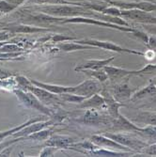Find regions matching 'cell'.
I'll return each mask as SVG.
<instances>
[{
  "mask_svg": "<svg viewBox=\"0 0 156 157\" xmlns=\"http://www.w3.org/2000/svg\"><path fill=\"white\" fill-rule=\"evenodd\" d=\"M152 95H156V86L153 85L152 83H150V85H148L147 87L142 88L141 90L134 92L131 99L135 101V100L142 99L145 98L146 96H152Z\"/></svg>",
  "mask_w": 156,
  "mask_h": 157,
  "instance_id": "obj_25",
  "label": "cell"
},
{
  "mask_svg": "<svg viewBox=\"0 0 156 157\" xmlns=\"http://www.w3.org/2000/svg\"><path fill=\"white\" fill-rule=\"evenodd\" d=\"M22 140H26L25 139V137H16V138H14V139H11V140H6V141H2V142H0V151H3L5 148H7V147H9V146H10V145H13V144H15V143H17V142H19V141H22Z\"/></svg>",
  "mask_w": 156,
  "mask_h": 157,
  "instance_id": "obj_34",
  "label": "cell"
},
{
  "mask_svg": "<svg viewBox=\"0 0 156 157\" xmlns=\"http://www.w3.org/2000/svg\"><path fill=\"white\" fill-rule=\"evenodd\" d=\"M90 140L93 142L95 145H97L100 148H105V149H114V150H119V151H133L129 148H127L112 138L106 136L105 135H94L90 137Z\"/></svg>",
  "mask_w": 156,
  "mask_h": 157,
  "instance_id": "obj_11",
  "label": "cell"
},
{
  "mask_svg": "<svg viewBox=\"0 0 156 157\" xmlns=\"http://www.w3.org/2000/svg\"><path fill=\"white\" fill-rule=\"evenodd\" d=\"M54 134V129H42L36 133H33L29 136H25V139H30L35 141H44L48 139Z\"/></svg>",
  "mask_w": 156,
  "mask_h": 157,
  "instance_id": "obj_26",
  "label": "cell"
},
{
  "mask_svg": "<svg viewBox=\"0 0 156 157\" xmlns=\"http://www.w3.org/2000/svg\"><path fill=\"white\" fill-rule=\"evenodd\" d=\"M144 150H145V153L149 155H156V142L150 146H146Z\"/></svg>",
  "mask_w": 156,
  "mask_h": 157,
  "instance_id": "obj_40",
  "label": "cell"
},
{
  "mask_svg": "<svg viewBox=\"0 0 156 157\" xmlns=\"http://www.w3.org/2000/svg\"><path fill=\"white\" fill-rule=\"evenodd\" d=\"M44 121V118H40V117H36V118H31L30 120H28L27 121L24 122L23 124L21 125H18L17 127H14V128H11L10 130H7V131H4V132H0V142L4 141L5 138H7L8 136H13V134H15L16 132H18L19 130H21L22 128L29 125V124H32L34 122H37V121Z\"/></svg>",
  "mask_w": 156,
  "mask_h": 157,
  "instance_id": "obj_22",
  "label": "cell"
},
{
  "mask_svg": "<svg viewBox=\"0 0 156 157\" xmlns=\"http://www.w3.org/2000/svg\"><path fill=\"white\" fill-rule=\"evenodd\" d=\"M3 26H4L3 25H0V27H3Z\"/></svg>",
  "mask_w": 156,
  "mask_h": 157,
  "instance_id": "obj_47",
  "label": "cell"
},
{
  "mask_svg": "<svg viewBox=\"0 0 156 157\" xmlns=\"http://www.w3.org/2000/svg\"><path fill=\"white\" fill-rule=\"evenodd\" d=\"M16 81L19 84L20 88H25L26 90L31 91L40 101L44 105H54L61 103V98L58 97L56 94H54L44 89L34 86L30 79H27L25 76H17Z\"/></svg>",
  "mask_w": 156,
  "mask_h": 157,
  "instance_id": "obj_3",
  "label": "cell"
},
{
  "mask_svg": "<svg viewBox=\"0 0 156 157\" xmlns=\"http://www.w3.org/2000/svg\"><path fill=\"white\" fill-rule=\"evenodd\" d=\"M81 73H84L88 75L90 77H93L94 79L98 80V82H105L108 79V75L105 73L104 69L100 70H82L80 71Z\"/></svg>",
  "mask_w": 156,
  "mask_h": 157,
  "instance_id": "obj_27",
  "label": "cell"
},
{
  "mask_svg": "<svg viewBox=\"0 0 156 157\" xmlns=\"http://www.w3.org/2000/svg\"><path fill=\"white\" fill-rule=\"evenodd\" d=\"M112 129L115 131H123V132H132V133H136V132H143L144 128H141L138 125L135 124L131 121H129L126 117H124L121 114L116 118L113 119V123H112Z\"/></svg>",
  "mask_w": 156,
  "mask_h": 157,
  "instance_id": "obj_10",
  "label": "cell"
},
{
  "mask_svg": "<svg viewBox=\"0 0 156 157\" xmlns=\"http://www.w3.org/2000/svg\"><path fill=\"white\" fill-rule=\"evenodd\" d=\"M12 150H13V146L12 145L5 148L3 151H0V156H10V152L12 151Z\"/></svg>",
  "mask_w": 156,
  "mask_h": 157,
  "instance_id": "obj_41",
  "label": "cell"
},
{
  "mask_svg": "<svg viewBox=\"0 0 156 157\" xmlns=\"http://www.w3.org/2000/svg\"><path fill=\"white\" fill-rule=\"evenodd\" d=\"M104 70L107 74L108 78L111 79V80H116V79L126 77L127 75H131V71L130 70L120 68V67H114V66L106 65L104 68Z\"/></svg>",
  "mask_w": 156,
  "mask_h": 157,
  "instance_id": "obj_19",
  "label": "cell"
},
{
  "mask_svg": "<svg viewBox=\"0 0 156 157\" xmlns=\"http://www.w3.org/2000/svg\"><path fill=\"white\" fill-rule=\"evenodd\" d=\"M7 42H8V41H0V47L3 46L5 44H7Z\"/></svg>",
  "mask_w": 156,
  "mask_h": 157,
  "instance_id": "obj_44",
  "label": "cell"
},
{
  "mask_svg": "<svg viewBox=\"0 0 156 157\" xmlns=\"http://www.w3.org/2000/svg\"><path fill=\"white\" fill-rule=\"evenodd\" d=\"M147 30L149 33L150 34H153L154 36H156V26H152V27H148Z\"/></svg>",
  "mask_w": 156,
  "mask_h": 157,
  "instance_id": "obj_43",
  "label": "cell"
},
{
  "mask_svg": "<svg viewBox=\"0 0 156 157\" xmlns=\"http://www.w3.org/2000/svg\"><path fill=\"white\" fill-rule=\"evenodd\" d=\"M134 121L139 123H143L145 125L156 126V113L148 112V111L141 112L138 114Z\"/></svg>",
  "mask_w": 156,
  "mask_h": 157,
  "instance_id": "obj_24",
  "label": "cell"
},
{
  "mask_svg": "<svg viewBox=\"0 0 156 157\" xmlns=\"http://www.w3.org/2000/svg\"><path fill=\"white\" fill-rule=\"evenodd\" d=\"M132 34L135 37V38H137V39H139L141 41L143 42V44L146 45L147 44H148V40H149V34L148 33H146V32H143V31H140V30H137V29H135V30L132 32Z\"/></svg>",
  "mask_w": 156,
  "mask_h": 157,
  "instance_id": "obj_33",
  "label": "cell"
},
{
  "mask_svg": "<svg viewBox=\"0 0 156 157\" xmlns=\"http://www.w3.org/2000/svg\"><path fill=\"white\" fill-rule=\"evenodd\" d=\"M146 46L150 50H152L154 53H156V36H149V40Z\"/></svg>",
  "mask_w": 156,
  "mask_h": 157,
  "instance_id": "obj_37",
  "label": "cell"
},
{
  "mask_svg": "<svg viewBox=\"0 0 156 157\" xmlns=\"http://www.w3.org/2000/svg\"><path fill=\"white\" fill-rule=\"evenodd\" d=\"M4 29L10 31L11 33H36V32H44L47 31L46 28L41 27H34V26H28V25H16V26H9L4 27Z\"/></svg>",
  "mask_w": 156,
  "mask_h": 157,
  "instance_id": "obj_23",
  "label": "cell"
},
{
  "mask_svg": "<svg viewBox=\"0 0 156 157\" xmlns=\"http://www.w3.org/2000/svg\"><path fill=\"white\" fill-rule=\"evenodd\" d=\"M101 90H102V86L97 81L92 79H88L83 81L79 85L75 86V87H73V90L70 93H74L80 96L89 98L95 93H99Z\"/></svg>",
  "mask_w": 156,
  "mask_h": 157,
  "instance_id": "obj_7",
  "label": "cell"
},
{
  "mask_svg": "<svg viewBox=\"0 0 156 157\" xmlns=\"http://www.w3.org/2000/svg\"><path fill=\"white\" fill-rule=\"evenodd\" d=\"M106 136L112 138L118 143L129 148L131 151H140L146 148L147 143L144 141L140 140L138 138H135L134 136H131L129 135L122 134V133H111V134H105Z\"/></svg>",
  "mask_w": 156,
  "mask_h": 157,
  "instance_id": "obj_6",
  "label": "cell"
},
{
  "mask_svg": "<svg viewBox=\"0 0 156 157\" xmlns=\"http://www.w3.org/2000/svg\"><path fill=\"white\" fill-rule=\"evenodd\" d=\"M103 96L105 99V105L109 111V115L111 116L112 119H116L119 115H120V107H124L125 105L120 104V102L117 101V100L114 97H111L109 95V93H107L106 91H105L103 93Z\"/></svg>",
  "mask_w": 156,
  "mask_h": 157,
  "instance_id": "obj_15",
  "label": "cell"
},
{
  "mask_svg": "<svg viewBox=\"0 0 156 157\" xmlns=\"http://www.w3.org/2000/svg\"><path fill=\"white\" fill-rule=\"evenodd\" d=\"M52 41L53 42H63V41H72V40H76L75 38L74 37H67L62 34H56L52 37Z\"/></svg>",
  "mask_w": 156,
  "mask_h": 157,
  "instance_id": "obj_35",
  "label": "cell"
},
{
  "mask_svg": "<svg viewBox=\"0 0 156 157\" xmlns=\"http://www.w3.org/2000/svg\"><path fill=\"white\" fill-rule=\"evenodd\" d=\"M59 97L61 98L62 101L67 102V103H73V104H81L85 99H87L84 96H80L74 93H70V92L59 94Z\"/></svg>",
  "mask_w": 156,
  "mask_h": 157,
  "instance_id": "obj_29",
  "label": "cell"
},
{
  "mask_svg": "<svg viewBox=\"0 0 156 157\" xmlns=\"http://www.w3.org/2000/svg\"><path fill=\"white\" fill-rule=\"evenodd\" d=\"M133 94L134 91L128 83H120L114 87V94L113 95H114V98L119 102L131 99Z\"/></svg>",
  "mask_w": 156,
  "mask_h": 157,
  "instance_id": "obj_16",
  "label": "cell"
},
{
  "mask_svg": "<svg viewBox=\"0 0 156 157\" xmlns=\"http://www.w3.org/2000/svg\"><path fill=\"white\" fill-rule=\"evenodd\" d=\"M30 82L34 85L37 86V87L44 89L54 94L59 95L62 93H66V92H72L73 90V87H64V86H59V85H52V84H46V83H42V82H39L36 81L34 79H30Z\"/></svg>",
  "mask_w": 156,
  "mask_h": 157,
  "instance_id": "obj_18",
  "label": "cell"
},
{
  "mask_svg": "<svg viewBox=\"0 0 156 157\" xmlns=\"http://www.w3.org/2000/svg\"><path fill=\"white\" fill-rule=\"evenodd\" d=\"M7 1H8L9 3L14 5V6L18 7L19 5H21L22 3H24V2L25 1V0H7Z\"/></svg>",
  "mask_w": 156,
  "mask_h": 157,
  "instance_id": "obj_42",
  "label": "cell"
},
{
  "mask_svg": "<svg viewBox=\"0 0 156 157\" xmlns=\"http://www.w3.org/2000/svg\"><path fill=\"white\" fill-rule=\"evenodd\" d=\"M12 35L13 33H11L10 31L3 29V31H0V41H7Z\"/></svg>",
  "mask_w": 156,
  "mask_h": 157,
  "instance_id": "obj_39",
  "label": "cell"
},
{
  "mask_svg": "<svg viewBox=\"0 0 156 157\" xmlns=\"http://www.w3.org/2000/svg\"><path fill=\"white\" fill-rule=\"evenodd\" d=\"M156 75V64H147L140 70L131 71V75Z\"/></svg>",
  "mask_w": 156,
  "mask_h": 157,
  "instance_id": "obj_28",
  "label": "cell"
},
{
  "mask_svg": "<svg viewBox=\"0 0 156 157\" xmlns=\"http://www.w3.org/2000/svg\"><path fill=\"white\" fill-rule=\"evenodd\" d=\"M104 14H108L112 16H117L120 18H125L133 20L138 23L148 24V25H156V17L153 16L150 12L144 11L141 10H121L118 7H104L101 11Z\"/></svg>",
  "mask_w": 156,
  "mask_h": 157,
  "instance_id": "obj_2",
  "label": "cell"
},
{
  "mask_svg": "<svg viewBox=\"0 0 156 157\" xmlns=\"http://www.w3.org/2000/svg\"><path fill=\"white\" fill-rule=\"evenodd\" d=\"M116 56H111L106 59H90L86 61L84 64H81L75 68L76 72H80L82 70H100L104 69L106 65H109Z\"/></svg>",
  "mask_w": 156,
  "mask_h": 157,
  "instance_id": "obj_14",
  "label": "cell"
},
{
  "mask_svg": "<svg viewBox=\"0 0 156 157\" xmlns=\"http://www.w3.org/2000/svg\"><path fill=\"white\" fill-rule=\"evenodd\" d=\"M13 92L17 96L19 101L25 107L35 109L50 118L54 117V115H55L54 111L52 109H50L48 106H46L44 104H42L31 91H29V90L25 91L21 89H18V90H14Z\"/></svg>",
  "mask_w": 156,
  "mask_h": 157,
  "instance_id": "obj_4",
  "label": "cell"
},
{
  "mask_svg": "<svg viewBox=\"0 0 156 157\" xmlns=\"http://www.w3.org/2000/svg\"><path fill=\"white\" fill-rule=\"evenodd\" d=\"M76 121L88 126H100L101 124L108 123L106 118L101 115V114H99L95 110V108L88 109L82 117L76 120Z\"/></svg>",
  "mask_w": 156,
  "mask_h": 157,
  "instance_id": "obj_9",
  "label": "cell"
},
{
  "mask_svg": "<svg viewBox=\"0 0 156 157\" xmlns=\"http://www.w3.org/2000/svg\"><path fill=\"white\" fill-rule=\"evenodd\" d=\"M58 48L64 51V52H74V51H77V50H87V49H92V48H96L94 46H90V45H87V44H82L80 42H78L77 40L75 42H60L58 45Z\"/></svg>",
  "mask_w": 156,
  "mask_h": 157,
  "instance_id": "obj_21",
  "label": "cell"
},
{
  "mask_svg": "<svg viewBox=\"0 0 156 157\" xmlns=\"http://www.w3.org/2000/svg\"><path fill=\"white\" fill-rule=\"evenodd\" d=\"M55 151H56L55 148L51 147V146H47L46 148L44 149V151H42L40 153V156H41V157H44V156H53Z\"/></svg>",
  "mask_w": 156,
  "mask_h": 157,
  "instance_id": "obj_38",
  "label": "cell"
},
{
  "mask_svg": "<svg viewBox=\"0 0 156 157\" xmlns=\"http://www.w3.org/2000/svg\"><path fill=\"white\" fill-rule=\"evenodd\" d=\"M109 4L112 6L118 7L121 10H141L144 11L151 12L156 11V3L149 1H138V2H123V1H115L109 0Z\"/></svg>",
  "mask_w": 156,
  "mask_h": 157,
  "instance_id": "obj_8",
  "label": "cell"
},
{
  "mask_svg": "<svg viewBox=\"0 0 156 157\" xmlns=\"http://www.w3.org/2000/svg\"><path fill=\"white\" fill-rule=\"evenodd\" d=\"M78 42L82 44H87L90 46H94L96 48H102L104 50H109L112 52L116 53H126V54H133V55H137V56H145V53H142L140 51H136L134 49H128L124 48L119 44H116L112 41H107V40H92V39H88V40H77Z\"/></svg>",
  "mask_w": 156,
  "mask_h": 157,
  "instance_id": "obj_5",
  "label": "cell"
},
{
  "mask_svg": "<svg viewBox=\"0 0 156 157\" xmlns=\"http://www.w3.org/2000/svg\"><path fill=\"white\" fill-rule=\"evenodd\" d=\"M23 48L14 44H5L3 46L0 47V53H12V52H22Z\"/></svg>",
  "mask_w": 156,
  "mask_h": 157,
  "instance_id": "obj_31",
  "label": "cell"
},
{
  "mask_svg": "<svg viewBox=\"0 0 156 157\" xmlns=\"http://www.w3.org/2000/svg\"><path fill=\"white\" fill-rule=\"evenodd\" d=\"M32 3L36 4H50V5H56V4H68L64 0H29Z\"/></svg>",
  "mask_w": 156,
  "mask_h": 157,
  "instance_id": "obj_36",
  "label": "cell"
},
{
  "mask_svg": "<svg viewBox=\"0 0 156 157\" xmlns=\"http://www.w3.org/2000/svg\"><path fill=\"white\" fill-rule=\"evenodd\" d=\"M89 154L95 155V156H105V157H125V156H130L133 155L132 151H109L108 149H101L98 148L93 150L92 151H89Z\"/></svg>",
  "mask_w": 156,
  "mask_h": 157,
  "instance_id": "obj_20",
  "label": "cell"
},
{
  "mask_svg": "<svg viewBox=\"0 0 156 157\" xmlns=\"http://www.w3.org/2000/svg\"><path fill=\"white\" fill-rule=\"evenodd\" d=\"M2 60H7L6 59H3V58H0V61H2Z\"/></svg>",
  "mask_w": 156,
  "mask_h": 157,
  "instance_id": "obj_46",
  "label": "cell"
},
{
  "mask_svg": "<svg viewBox=\"0 0 156 157\" xmlns=\"http://www.w3.org/2000/svg\"><path fill=\"white\" fill-rule=\"evenodd\" d=\"M74 148H79V149H84L86 151H92L93 150L95 149H98L100 147H98L97 145H95L93 142L90 140V141H83V142H80V143H74L70 146V149H74Z\"/></svg>",
  "mask_w": 156,
  "mask_h": 157,
  "instance_id": "obj_30",
  "label": "cell"
},
{
  "mask_svg": "<svg viewBox=\"0 0 156 157\" xmlns=\"http://www.w3.org/2000/svg\"><path fill=\"white\" fill-rule=\"evenodd\" d=\"M55 121L54 120H50V121H37V122H34L32 124H29L27 125L24 128H22L21 130H19L18 132H16L15 134H13V136L14 137H25L27 136H29L33 133H36L38 131H40L42 129H44V128L48 127L49 125H52L54 124Z\"/></svg>",
  "mask_w": 156,
  "mask_h": 157,
  "instance_id": "obj_12",
  "label": "cell"
},
{
  "mask_svg": "<svg viewBox=\"0 0 156 157\" xmlns=\"http://www.w3.org/2000/svg\"><path fill=\"white\" fill-rule=\"evenodd\" d=\"M36 10L39 11L49 14L55 17L62 18H72V17H90L100 20L102 13H98V11L89 10L83 7H74V6H67V5H48L44 7H39Z\"/></svg>",
  "mask_w": 156,
  "mask_h": 157,
  "instance_id": "obj_1",
  "label": "cell"
},
{
  "mask_svg": "<svg viewBox=\"0 0 156 157\" xmlns=\"http://www.w3.org/2000/svg\"><path fill=\"white\" fill-rule=\"evenodd\" d=\"M105 105V99L103 95L95 93L92 96L85 99L84 101L79 104L80 108L89 109V108H99Z\"/></svg>",
  "mask_w": 156,
  "mask_h": 157,
  "instance_id": "obj_17",
  "label": "cell"
},
{
  "mask_svg": "<svg viewBox=\"0 0 156 157\" xmlns=\"http://www.w3.org/2000/svg\"><path fill=\"white\" fill-rule=\"evenodd\" d=\"M150 83H152L153 85H155V86H156V77H155L154 79H152V80L150 81Z\"/></svg>",
  "mask_w": 156,
  "mask_h": 157,
  "instance_id": "obj_45",
  "label": "cell"
},
{
  "mask_svg": "<svg viewBox=\"0 0 156 157\" xmlns=\"http://www.w3.org/2000/svg\"><path fill=\"white\" fill-rule=\"evenodd\" d=\"M74 142V139L68 136L52 135L45 140V146H51L55 149H70V146Z\"/></svg>",
  "mask_w": 156,
  "mask_h": 157,
  "instance_id": "obj_13",
  "label": "cell"
},
{
  "mask_svg": "<svg viewBox=\"0 0 156 157\" xmlns=\"http://www.w3.org/2000/svg\"><path fill=\"white\" fill-rule=\"evenodd\" d=\"M16 8H17L16 6L9 3L7 0H2V1H0V12H2V13H9L10 11L14 10Z\"/></svg>",
  "mask_w": 156,
  "mask_h": 157,
  "instance_id": "obj_32",
  "label": "cell"
}]
</instances>
